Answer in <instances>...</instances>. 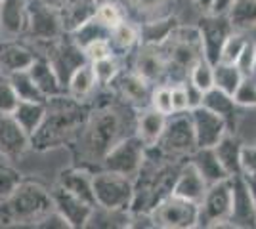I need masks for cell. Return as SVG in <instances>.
<instances>
[{
	"label": "cell",
	"instance_id": "obj_1",
	"mask_svg": "<svg viewBox=\"0 0 256 229\" xmlns=\"http://www.w3.org/2000/svg\"><path fill=\"white\" fill-rule=\"evenodd\" d=\"M138 111L122 103L113 94L90 107L82 128L75 142L78 143V157L90 164H100L111 147L134 134Z\"/></svg>",
	"mask_w": 256,
	"mask_h": 229
},
{
	"label": "cell",
	"instance_id": "obj_2",
	"mask_svg": "<svg viewBox=\"0 0 256 229\" xmlns=\"http://www.w3.org/2000/svg\"><path fill=\"white\" fill-rule=\"evenodd\" d=\"M188 159H170L157 149L146 147V157L138 174L132 180L134 197L130 212H148L159 205L162 199L172 195L174 182Z\"/></svg>",
	"mask_w": 256,
	"mask_h": 229
},
{
	"label": "cell",
	"instance_id": "obj_3",
	"mask_svg": "<svg viewBox=\"0 0 256 229\" xmlns=\"http://www.w3.org/2000/svg\"><path fill=\"white\" fill-rule=\"evenodd\" d=\"M90 107V103L76 101L67 94L48 98L42 124L31 136V147L34 151H50L75 142Z\"/></svg>",
	"mask_w": 256,
	"mask_h": 229
},
{
	"label": "cell",
	"instance_id": "obj_4",
	"mask_svg": "<svg viewBox=\"0 0 256 229\" xmlns=\"http://www.w3.org/2000/svg\"><path fill=\"white\" fill-rule=\"evenodd\" d=\"M54 208L50 189L36 184L25 182L8 199L0 201V224L2 226H36Z\"/></svg>",
	"mask_w": 256,
	"mask_h": 229
},
{
	"label": "cell",
	"instance_id": "obj_5",
	"mask_svg": "<svg viewBox=\"0 0 256 229\" xmlns=\"http://www.w3.org/2000/svg\"><path fill=\"white\" fill-rule=\"evenodd\" d=\"M166 61V84H182L193 65L204 57L197 27H174L172 33L159 44Z\"/></svg>",
	"mask_w": 256,
	"mask_h": 229
},
{
	"label": "cell",
	"instance_id": "obj_6",
	"mask_svg": "<svg viewBox=\"0 0 256 229\" xmlns=\"http://www.w3.org/2000/svg\"><path fill=\"white\" fill-rule=\"evenodd\" d=\"M153 147H157L162 155H166L170 159H190V155L197 149L190 111L170 113L166 117L159 142Z\"/></svg>",
	"mask_w": 256,
	"mask_h": 229
},
{
	"label": "cell",
	"instance_id": "obj_7",
	"mask_svg": "<svg viewBox=\"0 0 256 229\" xmlns=\"http://www.w3.org/2000/svg\"><path fill=\"white\" fill-rule=\"evenodd\" d=\"M92 189L96 207L107 208V210H130L134 187L132 180L117 172L100 170L92 174Z\"/></svg>",
	"mask_w": 256,
	"mask_h": 229
},
{
	"label": "cell",
	"instance_id": "obj_8",
	"mask_svg": "<svg viewBox=\"0 0 256 229\" xmlns=\"http://www.w3.org/2000/svg\"><path fill=\"white\" fill-rule=\"evenodd\" d=\"M232 210V178L210 184L199 203L197 228H232L228 222ZM234 229V228H232Z\"/></svg>",
	"mask_w": 256,
	"mask_h": 229
},
{
	"label": "cell",
	"instance_id": "obj_9",
	"mask_svg": "<svg viewBox=\"0 0 256 229\" xmlns=\"http://www.w3.org/2000/svg\"><path fill=\"white\" fill-rule=\"evenodd\" d=\"M23 34L34 44L52 42L64 36L58 10L50 8L42 0H27V21Z\"/></svg>",
	"mask_w": 256,
	"mask_h": 229
},
{
	"label": "cell",
	"instance_id": "obj_10",
	"mask_svg": "<svg viewBox=\"0 0 256 229\" xmlns=\"http://www.w3.org/2000/svg\"><path fill=\"white\" fill-rule=\"evenodd\" d=\"M199 205L182 197L168 195L150 212L151 222L160 229H193L197 228Z\"/></svg>",
	"mask_w": 256,
	"mask_h": 229
},
{
	"label": "cell",
	"instance_id": "obj_11",
	"mask_svg": "<svg viewBox=\"0 0 256 229\" xmlns=\"http://www.w3.org/2000/svg\"><path fill=\"white\" fill-rule=\"evenodd\" d=\"M144 157H146V145L142 143L136 134L126 136L124 140L111 147L107 155L102 159V170H109V172H117L134 180V176L138 174L140 166L144 163Z\"/></svg>",
	"mask_w": 256,
	"mask_h": 229
},
{
	"label": "cell",
	"instance_id": "obj_12",
	"mask_svg": "<svg viewBox=\"0 0 256 229\" xmlns=\"http://www.w3.org/2000/svg\"><path fill=\"white\" fill-rule=\"evenodd\" d=\"M153 88L155 86L148 82L146 78H142L134 69H130V71L120 69L118 75L109 84V90L115 98H118L122 103H126L136 111L151 107Z\"/></svg>",
	"mask_w": 256,
	"mask_h": 229
},
{
	"label": "cell",
	"instance_id": "obj_13",
	"mask_svg": "<svg viewBox=\"0 0 256 229\" xmlns=\"http://www.w3.org/2000/svg\"><path fill=\"white\" fill-rule=\"evenodd\" d=\"M197 31L203 44L204 59L216 65L220 61V52L224 46L226 38L234 33V27L228 19L226 13H203L201 19L197 21Z\"/></svg>",
	"mask_w": 256,
	"mask_h": 229
},
{
	"label": "cell",
	"instance_id": "obj_14",
	"mask_svg": "<svg viewBox=\"0 0 256 229\" xmlns=\"http://www.w3.org/2000/svg\"><path fill=\"white\" fill-rule=\"evenodd\" d=\"M50 195H52L54 208L65 218V222L69 224L71 229H80L86 228L88 220L92 216V210L94 205L82 201L80 197L73 195L71 191H67L65 187H62L60 184L50 189Z\"/></svg>",
	"mask_w": 256,
	"mask_h": 229
},
{
	"label": "cell",
	"instance_id": "obj_15",
	"mask_svg": "<svg viewBox=\"0 0 256 229\" xmlns=\"http://www.w3.org/2000/svg\"><path fill=\"white\" fill-rule=\"evenodd\" d=\"M132 69L153 86L166 84V61L159 44H138Z\"/></svg>",
	"mask_w": 256,
	"mask_h": 229
},
{
	"label": "cell",
	"instance_id": "obj_16",
	"mask_svg": "<svg viewBox=\"0 0 256 229\" xmlns=\"http://www.w3.org/2000/svg\"><path fill=\"white\" fill-rule=\"evenodd\" d=\"M230 178H232V210H230L228 222L232 224V228H256L254 205H252L243 172Z\"/></svg>",
	"mask_w": 256,
	"mask_h": 229
},
{
	"label": "cell",
	"instance_id": "obj_17",
	"mask_svg": "<svg viewBox=\"0 0 256 229\" xmlns=\"http://www.w3.org/2000/svg\"><path fill=\"white\" fill-rule=\"evenodd\" d=\"M190 115H192L197 147H214L228 132L224 120L203 105L190 109Z\"/></svg>",
	"mask_w": 256,
	"mask_h": 229
},
{
	"label": "cell",
	"instance_id": "obj_18",
	"mask_svg": "<svg viewBox=\"0 0 256 229\" xmlns=\"http://www.w3.org/2000/svg\"><path fill=\"white\" fill-rule=\"evenodd\" d=\"M31 147V138L12 115H0V155L8 161H18Z\"/></svg>",
	"mask_w": 256,
	"mask_h": 229
},
{
	"label": "cell",
	"instance_id": "obj_19",
	"mask_svg": "<svg viewBox=\"0 0 256 229\" xmlns=\"http://www.w3.org/2000/svg\"><path fill=\"white\" fill-rule=\"evenodd\" d=\"M130 21L136 25L168 17L174 11L176 0H118Z\"/></svg>",
	"mask_w": 256,
	"mask_h": 229
},
{
	"label": "cell",
	"instance_id": "obj_20",
	"mask_svg": "<svg viewBox=\"0 0 256 229\" xmlns=\"http://www.w3.org/2000/svg\"><path fill=\"white\" fill-rule=\"evenodd\" d=\"M36 59L34 48L16 38H0V71L4 75H12L18 71H27Z\"/></svg>",
	"mask_w": 256,
	"mask_h": 229
},
{
	"label": "cell",
	"instance_id": "obj_21",
	"mask_svg": "<svg viewBox=\"0 0 256 229\" xmlns=\"http://www.w3.org/2000/svg\"><path fill=\"white\" fill-rule=\"evenodd\" d=\"M201 105L216 113L220 119L226 122L228 132H237V124H239V105L235 103L234 96L226 94L218 88H210L203 92V99Z\"/></svg>",
	"mask_w": 256,
	"mask_h": 229
},
{
	"label": "cell",
	"instance_id": "obj_22",
	"mask_svg": "<svg viewBox=\"0 0 256 229\" xmlns=\"http://www.w3.org/2000/svg\"><path fill=\"white\" fill-rule=\"evenodd\" d=\"M208 184L203 180V176L199 174V170L195 168V164L188 159L184 166H182L180 174L174 182V187H172V195L182 197L186 201H192V203H201L204 191H206Z\"/></svg>",
	"mask_w": 256,
	"mask_h": 229
},
{
	"label": "cell",
	"instance_id": "obj_23",
	"mask_svg": "<svg viewBox=\"0 0 256 229\" xmlns=\"http://www.w3.org/2000/svg\"><path fill=\"white\" fill-rule=\"evenodd\" d=\"M96 8L98 0H65L58 8L64 33H75L78 27H82L86 21H90L96 15Z\"/></svg>",
	"mask_w": 256,
	"mask_h": 229
},
{
	"label": "cell",
	"instance_id": "obj_24",
	"mask_svg": "<svg viewBox=\"0 0 256 229\" xmlns=\"http://www.w3.org/2000/svg\"><path fill=\"white\" fill-rule=\"evenodd\" d=\"M27 0H2L0 2V38H18L25 31Z\"/></svg>",
	"mask_w": 256,
	"mask_h": 229
},
{
	"label": "cell",
	"instance_id": "obj_25",
	"mask_svg": "<svg viewBox=\"0 0 256 229\" xmlns=\"http://www.w3.org/2000/svg\"><path fill=\"white\" fill-rule=\"evenodd\" d=\"M100 88L94 75V69L92 63L86 61L80 67H76L73 71V75L69 76L67 84H65V94L69 98L76 99V101H82V103H90L94 99V94Z\"/></svg>",
	"mask_w": 256,
	"mask_h": 229
},
{
	"label": "cell",
	"instance_id": "obj_26",
	"mask_svg": "<svg viewBox=\"0 0 256 229\" xmlns=\"http://www.w3.org/2000/svg\"><path fill=\"white\" fill-rule=\"evenodd\" d=\"M58 184L65 187L67 191H71L73 195L80 197L82 201L96 207L94 189H92V172H88L86 168H82V166L64 168L58 176Z\"/></svg>",
	"mask_w": 256,
	"mask_h": 229
},
{
	"label": "cell",
	"instance_id": "obj_27",
	"mask_svg": "<svg viewBox=\"0 0 256 229\" xmlns=\"http://www.w3.org/2000/svg\"><path fill=\"white\" fill-rule=\"evenodd\" d=\"M27 71H29L31 78L34 80V84L38 86V90L42 92L46 98H54V96L65 94V88L62 84V80H60V76L54 71L52 63L44 55L36 54V59L32 61V65Z\"/></svg>",
	"mask_w": 256,
	"mask_h": 229
},
{
	"label": "cell",
	"instance_id": "obj_28",
	"mask_svg": "<svg viewBox=\"0 0 256 229\" xmlns=\"http://www.w3.org/2000/svg\"><path fill=\"white\" fill-rule=\"evenodd\" d=\"M164 122H166V115L155 111L153 107L140 109L138 115H136L134 134L142 140V143L146 147H153V145H157V142H159L162 128H164Z\"/></svg>",
	"mask_w": 256,
	"mask_h": 229
},
{
	"label": "cell",
	"instance_id": "obj_29",
	"mask_svg": "<svg viewBox=\"0 0 256 229\" xmlns=\"http://www.w3.org/2000/svg\"><path fill=\"white\" fill-rule=\"evenodd\" d=\"M220 164L224 166V170L230 176L241 174V149H243V142L239 140V136L235 132H226L220 138V142L212 147Z\"/></svg>",
	"mask_w": 256,
	"mask_h": 229
},
{
	"label": "cell",
	"instance_id": "obj_30",
	"mask_svg": "<svg viewBox=\"0 0 256 229\" xmlns=\"http://www.w3.org/2000/svg\"><path fill=\"white\" fill-rule=\"evenodd\" d=\"M140 44V27L130 19L120 21L117 27L111 29L109 33V46H111V52L117 57L128 55L130 52H134Z\"/></svg>",
	"mask_w": 256,
	"mask_h": 229
},
{
	"label": "cell",
	"instance_id": "obj_31",
	"mask_svg": "<svg viewBox=\"0 0 256 229\" xmlns=\"http://www.w3.org/2000/svg\"><path fill=\"white\" fill-rule=\"evenodd\" d=\"M190 161L195 164V168L199 170V174L203 176V180L208 186L230 178V174L226 172L224 166L218 161V157H216L212 147H197L190 155Z\"/></svg>",
	"mask_w": 256,
	"mask_h": 229
},
{
	"label": "cell",
	"instance_id": "obj_32",
	"mask_svg": "<svg viewBox=\"0 0 256 229\" xmlns=\"http://www.w3.org/2000/svg\"><path fill=\"white\" fill-rule=\"evenodd\" d=\"M44 115H46V101H20L12 113V117L29 138L42 124Z\"/></svg>",
	"mask_w": 256,
	"mask_h": 229
},
{
	"label": "cell",
	"instance_id": "obj_33",
	"mask_svg": "<svg viewBox=\"0 0 256 229\" xmlns=\"http://www.w3.org/2000/svg\"><path fill=\"white\" fill-rule=\"evenodd\" d=\"M234 31H246L256 27V0H234L226 11Z\"/></svg>",
	"mask_w": 256,
	"mask_h": 229
},
{
	"label": "cell",
	"instance_id": "obj_34",
	"mask_svg": "<svg viewBox=\"0 0 256 229\" xmlns=\"http://www.w3.org/2000/svg\"><path fill=\"white\" fill-rule=\"evenodd\" d=\"M140 27V44H160L174 27H178V17L172 13L168 17H162L157 21H150L138 25Z\"/></svg>",
	"mask_w": 256,
	"mask_h": 229
},
{
	"label": "cell",
	"instance_id": "obj_35",
	"mask_svg": "<svg viewBox=\"0 0 256 229\" xmlns=\"http://www.w3.org/2000/svg\"><path fill=\"white\" fill-rule=\"evenodd\" d=\"M212 76L214 88L222 90L230 96H234L235 88L239 86V82L243 80V73L235 67V63H224V61H218L212 67Z\"/></svg>",
	"mask_w": 256,
	"mask_h": 229
},
{
	"label": "cell",
	"instance_id": "obj_36",
	"mask_svg": "<svg viewBox=\"0 0 256 229\" xmlns=\"http://www.w3.org/2000/svg\"><path fill=\"white\" fill-rule=\"evenodd\" d=\"M12 86L16 90L20 101H46V96L38 90V86L34 84V80L31 78L29 71H18L8 75Z\"/></svg>",
	"mask_w": 256,
	"mask_h": 229
},
{
	"label": "cell",
	"instance_id": "obj_37",
	"mask_svg": "<svg viewBox=\"0 0 256 229\" xmlns=\"http://www.w3.org/2000/svg\"><path fill=\"white\" fill-rule=\"evenodd\" d=\"M109 33H111V29H107L104 23L98 21L96 15H94L90 21H86L82 27H78L75 33H71V38H73V42L82 50L86 44L94 42V40H100V38H107V40H109Z\"/></svg>",
	"mask_w": 256,
	"mask_h": 229
},
{
	"label": "cell",
	"instance_id": "obj_38",
	"mask_svg": "<svg viewBox=\"0 0 256 229\" xmlns=\"http://www.w3.org/2000/svg\"><path fill=\"white\" fill-rule=\"evenodd\" d=\"M96 19L100 23H104L107 29H113L120 21L126 19V13H124L118 0H98Z\"/></svg>",
	"mask_w": 256,
	"mask_h": 229
},
{
	"label": "cell",
	"instance_id": "obj_39",
	"mask_svg": "<svg viewBox=\"0 0 256 229\" xmlns=\"http://www.w3.org/2000/svg\"><path fill=\"white\" fill-rule=\"evenodd\" d=\"M92 69H94V75H96L98 84L104 88L109 86L111 80L118 75V71L122 69L120 63H118L117 55H107L104 59H98V61H92Z\"/></svg>",
	"mask_w": 256,
	"mask_h": 229
},
{
	"label": "cell",
	"instance_id": "obj_40",
	"mask_svg": "<svg viewBox=\"0 0 256 229\" xmlns=\"http://www.w3.org/2000/svg\"><path fill=\"white\" fill-rule=\"evenodd\" d=\"M212 67L204 57H201L195 65H193L192 73H190V80H192L195 86L199 88L201 92H206L214 86V76H212Z\"/></svg>",
	"mask_w": 256,
	"mask_h": 229
},
{
	"label": "cell",
	"instance_id": "obj_41",
	"mask_svg": "<svg viewBox=\"0 0 256 229\" xmlns=\"http://www.w3.org/2000/svg\"><path fill=\"white\" fill-rule=\"evenodd\" d=\"M22 182L23 176L20 170H16L10 164H0V201L8 199Z\"/></svg>",
	"mask_w": 256,
	"mask_h": 229
},
{
	"label": "cell",
	"instance_id": "obj_42",
	"mask_svg": "<svg viewBox=\"0 0 256 229\" xmlns=\"http://www.w3.org/2000/svg\"><path fill=\"white\" fill-rule=\"evenodd\" d=\"M234 99L239 107H256V78L252 75L243 76L239 86L235 88Z\"/></svg>",
	"mask_w": 256,
	"mask_h": 229
},
{
	"label": "cell",
	"instance_id": "obj_43",
	"mask_svg": "<svg viewBox=\"0 0 256 229\" xmlns=\"http://www.w3.org/2000/svg\"><path fill=\"white\" fill-rule=\"evenodd\" d=\"M20 103V98L12 86L8 75H0V115H12L16 105Z\"/></svg>",
	"mask_w": 256,
	"mask_h": 229
},
{
	"label": "cell",
	"instance_id": "obj_44",
	"mask_svg": "<svg viewBox=\"0 0 256 229\" xmlns=\"http://www.w3.org/2000/svg\"><path fill=\"white\" fill-rule=\"evenodd\" d=\"M245 42H246L245 36L239 33V31H234V33L226 38L224 46H222L220 61H224V63H235V59H237V55L241 54Z\"/></svg>",
	"mask_w": 256,
	"mask_h": 229
},
{
	"label": "cell",
	"instance_id": "obj_45",
	"mask_svg": "<svg viewBox=\"0 0 256 229\" xmlns=\"http://www.w3.org/2000/svg\"><path fill=\"white\" fill-rule=\"evenodd\" d=\"M151 107L155 111H159L162 115H170L172 111V96H170V84H157L153 88L151 94Z\"/></svg>",
	"mask_w": 256,
	"mask_h": 229
},
{
	"label": "cell",
	"instance_id": "obj_46",
	"mask_svg": "<svg viewBox=\"0 0 256 229\" xmlns=\"http://www.w3.org/2000/svg\"><path fill=\"white\" fill-rule=\"evenodd\" d=\"M254 54H256V44L252 40L246 38L245 46L241 50V54L237 55L235 59V67L243 73V76H250L252 75V65H254Z\"/></svg>",
	"mask_w": 256,
	"mask_h": 229
},
{
	"label": "cell",
	"instance_id": "obj_47",
	"mask_svg": "<svg viewBox=\"0 0 256 229\" xmlns=\"http://www.w3.org/2000/svg\"><path fill=\"white\" fill-rule=\"evenodd\" d=\"M86 59L92 63V61H98V59H104L107 55H113L111 52V46H109V40L107 38H100V40H94V42L86 44L82 48Z\"/></svg>",
	"mask_w": 256,
	"mask_h": 229
},
{
	"label": "cell",
	"instance_id": "obj_48",
	"mask_svg": "<svg viewBox=\"0 0 256 229\" xmlns=\"http://www.w3.org/2000/svg\"><path fill=\"white\" fill-rule=\"evenodd\" d=\"M241 168L245 174L256 176V145H245L241 149Z\"/></svg>",
	"mask_w": 256,
	"mask_h": 229
},
{
	"label": "cell",
	"instance_id": "obj_49",
	"mask_svg": "<svg viewBox=\"0 0 256 229\" xmlns=\"http://www.w3.org/2000/svg\"><path fill=\"white\" fill-rule=\"evenodd\" d=\"M170 96H172V111H190L184 84H172Z\"/></svg>",
	"mask_w": 256,
	"mask_h": 229
},
{
	"label": "cell",
	"instance_id": "obj_50",
	"mask_svg": "<svg viewBox=\"0 0 256 229\" xmlns=\"http://www.w3.org/2000/svg\"><path fill=\"white\" fill-rule=\"evenodd\" d=\"M182 84L186 88V96H188V105H190V109L199 107V105H201V99H203V92L195 86L190 78H186Z\"/></svg>",
	"mask_w": 256,
	"mask_h": 229
},
{
	"label": "cell",
	"instance_id": "obj_51",
	"mask_svg": "<svg viewBox=\"0 0 256 229\" xmlns=\"http://www.w3.org/2000/svg\"><path fill=\"white\" fill-rule=\"evenodd\" d=\"M243 178H245L246 187H248V193H250V199H252V205H254V212H256V176L243 172Z\"/></svg>",
	"mask_w": 256,
	"mask_h": 229
},
{
	"label": "cell",
	"instance_id": "obj_52",
	"mask_svg": "<svg viewBox=\"0 0 256 229\" xmlns=\"http://www.w3.org/2000/svg\"><path fill=\"white\" fill-rule=\"evenodd\" d=\"M234 4V0H214V6L210 13H226L230 10V6Z\"/></svg>",
	"mask_w": 256,
	"mask_h": 229
},
{
	"label": "cell",
	"instance_id": "obj_53",
	"mask_svg": "<svg viewBox=\"0 0 256 229\" xmlns=\"http://www.w3.org/2000/svg\"><path fill=\"white\" fill-rule=\"evenodd\" d=\"M195 4H197V8L203 13H210L214 6V0H195Z\"/></svg>",
	"mask_w": 256,
	"mask_h": 229
},
{
	"label": "cell",
	"instance_id": "obj_54",
	"mask_svg": "<svg viewBox=\"0 0 256 229\" xmlns=\"http://www.w3.org/2000/svg\"><path fill=\"white\" fill-rule=\"evenodd\" d=\"M42 2H44V4H48L50 8H56V10H58V8L64 4L65 0H42Z\"/></svg>",
	"mask_w": 256,
	"mask_h": 229
},
{
	"label": "cell",
	"instance_id": "obj_55",
	"mask_svg": "<svg viewBox=\"0 0 256 229\" xmlns=\"http://www.w3.org/2000/svg\"><path fill=\"white\" fill-rule=\"evenodd\" d=\"M252 76H256V54H254V65H252Z\"/></svg>",
	"mask_w": 256,
	"mask_h": 229
},
{
	"label": "cell",
	"instance_id": "obj_56",
	"mask_svg": "<svg viewBox=\"0 0 256 229\" xmlns=\"http://www.w3.org/2000/svg\"><path fill=\"white\" fill-rule=\"evenodd\" d=\"M0 75H2V71H0Z\"/></svg>",
	"mask_w": 256,
	"mask_h": 229
},
{
	"label": "cell",
	"instance_id": "obj_57",
	"mask_svg": "<svg viewBox=\"0 0 256 229\" xmlns=\"http://www.w3.org/2000/svg\"><path fill=\"white\" fill-rule=\"evenodd\" d=\"M0 2H2V0H0Z\"/></svg>",
	"mask_w": 256,
	"mask_h": 229
}]
</instances>
